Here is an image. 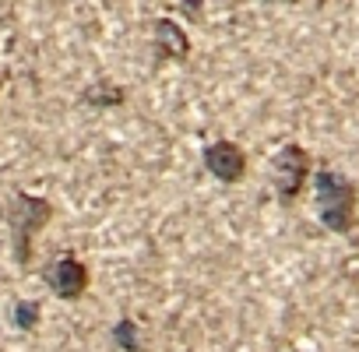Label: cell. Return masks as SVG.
Returning <instances> with one entry per match:
<instances>
[{
	"mask_svg": "<svg viewBox=\"0 0 359 352\" xmlns=\"http://www.w3.org/2000/svg\"><path fill=\"white\" fill-rule=\"evenodd\" d=\"M313 191H317V215L320 226L331 229L334 236H348L355 229V205L359 194L352 187V180H345L334 169H320L313 176Z\"/></svg>",
	"mask_w": 359,
	"mask_h": 352,
	"instance_id": "obj_1",
	"label": "cell"
},
{
	"mask_svg": "<svg viewBox=\"0 0 359 352\" xmlns=\"http://www.w3.org/2000/svg\"><path fill=\"white\" fill-rule=\"evenodd\" d=\"M50 219H53V205L46 198H36V194H25V191L15 194V201L8 208V226H11V247H15L18 268L32 264V240Z\"/></svg>",
	"mask_w": 359,
	"mask_h": 352,
	"instance_id": "obj_2",
	"label": "cell"
},
{
	"mask_svg": "<svg viewBox=\"0 0 359 352\" xmlns=\"http://www.w3.org/2000/svg\"><path fill=\"white\" fill-rule=\"evenodd\" d=\"M306 172H310V155H306V148L285 144V148L275 151V158H271V184H275V194H278L285 205L296 201V194L303 191Z\"/></svg>",
	"mask_w": 359,
	"mask_h": 352,
	"instance_id": "obj_3",
	"label": "cell"
},
{
	"mask_svg": "<svg viewBox=\"0 0 359 352\" xmlns=\"http://www.w3.org/2000/svg\"><path fill=\"white\" fill-rule=\"evenodd\" d=\"M43 278H46L50 292L60 296V299H81V296L88 292V285H92V275H88L85 261H78L74 254H60V257L46 268Z\"/></svg>",
	"mask_w": 359,
	"mask_h": 352,
	"instance_id": "obj_4",
	"label": "cell"
},
{
	"mask_svg": "<svg viewBox=\"0 0 359 352\" xmlns=\"http://www.w3.org/2000/svg\"><path fill=\"white\" fill-rule=\"evenodd\" d=\"M205 165H208V172L215 176V180H222V184H240L243 172H247V155H243V148L233 144V141H212V144L205 148Z\"/></svg>",
	"mask_w": 359,
	"mask_h": 352,
	"instance_id": "obj_5",
	"label": "cell"
},
{
	"mask_svg": "<svg viewBox=\"0 0 359 352\" xmlns=\"http://www.w3.org/2000/svg\"><path fill=\"white\" fill-rule=\"evenodd\" d=\"M155 43H158V53H162V57H172V60H184V57L191 53L187 32L180 29L176 22H169V18L155 22Z\"/></svg>",
	"mask_w": 359,
	"mask_h": 352,
	"instance_id": "obj_6",
	"label": "cell"
},
{
	"mask_svg": "<svg viewBox=\"0 0 359 352\" xmlns=\"http://www.w3.org/2000/svg\"><path fill=\"white\" fill-rule=\"evenodd\" d=\"M113 341L123 348V352H141V334H137V324L130 317H120L113 324Z\"/></svg>",
	"mask_w": 359,
	"mask_h": 352,
	"instance_id": "obj_7",
	"label": "cell"
},
{
	"mask_svg": "<svg viewBox=\"0 0 359 352\" xmlns=\"http://www.w3.org/2000/svg\"><path fill=\"white\" fill-rule=\"evenodd\" d=\"M85 102H88V106H120V102H123V92H120L116 85L99 81V85H92V88L85 92Z\"/></svg>",
	"mask_w": 359,
	"mask_h": 352,
	"instance_id": "obj_8",
	"label": "cell"
},
{
	"mask_svg": "<svg viewBox=\"0 0 359 352\" xmlns=\"http://www.w3.org/2000/svg\"><path fill=\"white\" fill-rule=\"evenodd\" d=\"M15 324H18L22 331H32V327L39 324V303H36V299H18V303H15Z\"/></svg>",
	"mask_w": 359,
	"mask_h": 352,
	"instance_id": "obj_9",
	"label": "cell"
},
{
	"mask_svg": "<svg viewBox=\"0 0 359 352\" xmlns=\"http://www.w3.org/2000/svg\"><path fill=\"white\" fill-rule=\"evenodd\" d=\"M285 4H292V0H285Z\"/></svg>",
	"mask_w": 359,
	"mask_h": 352,
	"instance_id": "obj_10",
	"label": "cell"
},
{
	"mask_svg": "<svg viewBox=\"0 0 359 352\" xmlns=\"http://www.w3.org/2000/svg\"><path fill=\"white\" fill-rule=\"evenodd\" d=\"M0 215H4V212H0Z\"/></svg>",
	"mask_w": 359,
	"mask_h": 352,
	"instance_id": "obj_11",
	"label": "cell"
}]
</instances>
